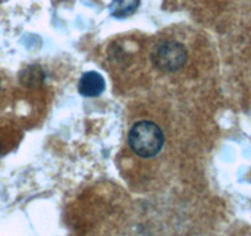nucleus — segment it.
Masks as SVG:
<instances>
[{"mask_svg":"<svg viewBox=\"0 0 251 236\" xmlns=\"http://www.w3.org/2000/svg\"><path fill=\"white\" fill-rule=\"evenodd\" d=\"M140 0H113L109 10L112 16L117 19H123L134 14L139 7Z\"/></svg>","mask_w":251,"mask_h":236,"instance_id":"nucleus-4","label":"nucleus"},{"mask_svg":"<svg viewBox=\"0 0 251 236\" xmlns=\"http://www.w3.org/2000/svg\"><path fill=\"white\" fill-rule=\"evenodd\" d=\"M105 81L100 73L88 71L83 74L78 83V91L86 97H96L104 91Z\"/></svg>","mask_w":251,"mask_h":236,"instance_id":"nucleus-3","label":"nucleus"},{"mask_svg":"<svg viewBox=\"0 0 251 236\" xmlns=\"http://www.w3.org/2000/svg\"><path fill=\"white\" fill-rule=\"evenodd\" d=\"M185 47L176 41H167L159 44L152 54L153 64L166 73H174L183 68L186 63Z\"/></svg>","mask_w":251,"mask_h":236,"instance_id":"nucleus-2","label":"nucleus"},{"mask_svg":"<svg viewBox=\"0 0 251 236\" xmlns=\"http://www.w3.org/2000/svg\"><path fill=\"white\" fill-rule=\"evenodd\" d=\"M164 137L161 128L150 120H141L132 125L129 133V145L141 157L156 156L162 150Z\"/></svg>","mask_w":251,"mask_h":236,"instance_id":"nucleus-1","label":"nucleus"},{"mask_svg":"<svg viewBox=\"0 0 251 236\" xmlns=\"http://www.w3.org/2000/svg\"><path fill=\"white\" fill-rule=\"evenodd\" d=\"M0 90H1V81H0Z\"/></svg>","mask_w":251,"mask_h":236,"instance_id":"nucleus-5","label":"nucleus"},{"mask_svg":"<svg viewBox=\"0 0 251 236\" xmlns=\"http://www.w3.org/2000/svg\"><path fill=\"white\" fill-rule=\"evenodd\" d=\"M0 150H1V143H0Z\"/></svg>","mask_w":251,"mask_h":236,"instance_id":"nucleus-6","label":"nucleus"}]
</instances>
